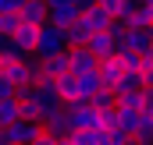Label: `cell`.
Here are the masks:
<instances>
[{"label": "cell", "mask_w": 153, "mask_h": 145, "mask_svg": "<svg viewBox=\"0 0 153 145\" xmlns=\"http://www.w3.org/2000/svg\"><path fill=\"white\" fill-rule=\"evenodd\" d=\"M0 78H7L14 92H18V89H29L32 81H39V60L36 57H32V60H4Z\"/></svg>", "instance_id": "1"}, {"label": "cell", "mask_w": 153, "mask_h": 145, "mask_svg": "<svg viewBox=\"0 0 153 145\" xmlns=\"http://www.w3.org/2000/svg\"><path fill=\"white\" fill-rule=\"evenodd\" d=\"M64 50H68V42H64V32H61V29H53V25H39L36 46H32V57H36V60L57 57V53H64Z\"/></svg>", "instance_id": "2"}, {"label": "cell", "mask_w": 153, "mask_h": 145, "mask_svg": "<svg viewBox=\"0 0 153 145\" xmlns=\"http://www.w3.org/2000/svg\"><path fill=\"white\" fill-rule=\"evenodd\" d=\"M0 131H4V142L7 145H32L43 127L39 124H29V120H14L11 127H0Z\"/></svg>", "instance_id": "3"}, {"label": "cell", "mask_w": 153, "mask_h": 145, "mask_svg": "<svg viewBox=\"0 0 153 145\" xmlns=\"http://www.w3.org/2000/svg\"><path fill=\"white\" fill-rule=\"evenodd\" d=\"M64 117H68V124H71V131L78 127H96V110L89 106V103H71V106H64Z\"/></svg>", "instance_id": "4"}, {"label": "cell", "mask_w": 153, "mask_h": 145, "mask_svg": "<svg viewBox=\"0 0 153 145\" xmlns=\"http://www.w3.org/2000/svg\"><path fill=\"white\" fill-rule=\"evenodd\" d=\"M96 71V57L85 46H71L68 50V74H93Z\"/></svg>", "instance_id": "5"}, {"label": "cell", "mask_w": 153, "mask_h": 145, "mask_svg": "<svg viewBox=\"0 0 153 145\" xmlns=\"http://www.w3.org/2000/svg\"><path fill=\"white\" fill-rule=\"evenodd\" d=\"M117 113V127L128 135V138H135L139 131H143V124H146V113L143 110H125V106H114Z\"/></svg>", "instance_id": "6"}, {"label": "cell", "mask_w": 153, "mask_h": 145, "mask_svg": "<svg viewBox=\"0 0 153 145\" xmlns=\"http://www.w3.org/2000/svg\"><path fill=\"white\" fill-rule=\"evenodd\" d=\"M64 74H68V50L57 53V57L39 60V81H57V78H64Z\"/></svg>", "instance_id": "7"}, {"label": "cell", "mask_w": 153, "mask_h": 145, "mask_svg": "<svg viewBox=\"0 0 153 145\" xmlns=\"http://www.w3.org/2000/svg\"><path fill=\"white\" fill-rule=\"evenodd\" d=\"M46 11H50V7H46V4H43V0H25V4H22V7H18V18H22V25H46Z\"/></svg>", "instance_id": "8"}, {"label": "cell", "mask_w": 153, "mask_h": 145, "mask_svg": "<svg viewBox=\"0 0 153 145\" xmlns=\"http://www.w3.org/2000/svg\"><path fill=\"white\" fill-rule=\"evenodd\" d=\"M150 46H153V42H150V36H146L143 29H128L125 36L117 39V50H128V53H139V57H143Z\"/></svg>", "instance_id": "9"}, {"label": "cell", "mask_w": 153, "mask_h": 145, "mask_svg": "<svg viewBox=\"0 0 153 145\" xmlns=\"http://www.w3.org/2000/svg\"><path fill=\"white\" fill-rule=\"evenodd\" d=\"M71 78H75V103H89L93 92L103 89L100 78H96V71H93V74H71Z\"/></svg>", "instance_id": "10"}, {"label": "cell", "mask_w": 153, "mask_h": 145, "mask_svg": "<svg viewBox=\"0 0 153 145\" xmlns=\"http://www.w3.org/2000/svg\"><path fill=\"white\" fill-rule=\"evenodd\" d=\"M46 135H53V138H68L71 135V124H68V117H64V106L53 110L50 117H43V124H39Z\"/></svg>", "instance_id": "11"}, {"label": "cell", "mask_w": 153, "mask_h": 145, "mask_svg": "<svg viewBox=\"0 0 153 145\" xmlns=\"http://www.w3.org/2000/svg\"><path fill=\"white\" fill-rule=\"evenodd\" d=\"M121 64H117V57H103V60H96V78H100V85L103 89H114V81L121 78Z\"/></svg>", "instance_id": "12"}, {"label": "cell", "mask_w": 153, "mask_h": 145, "mask_svg": "<svg viewBox=\"0 0 153 145\" xmlns=\"http://www.w3.org/2000/svg\"><path fill=\"white\" fill-rule=\"evenodd\" d=\"M85 50H89L96 60H103V57H114L117 42L107 36V32H93V36H89V42H85Z\"/></svg>", "instance_id": "13"}, {"label": "cell", "mask_w": 153, "mask_h": 145, "mask_svg": "<svg viewBox=\"0 0 153 145\" xmlns=\"http://www.w3.org/2000/svg\"><path fill=\"white\" fill-rule=\"evenodd\" d=\"M75 21H78L75 7H50V11H46V25H53V29H61V32H68Z\"/></svg>", "instance_id": "14"}, {"label": "cell", "mask_w": 153, "mask_h": 145, "mask_svg": "<svg viewBox=\"0 0 153 145\" xmlns=\"http://www.w3.org/2000/svg\"><path fill=\"white\" fill-rule=\"evenodd\" d=\"M89 36H93V29H89V25H85V18L78 14V21L64 32V42H68V50H71V46H85V42H89Z\"/></svg>", "instance_id": "15"}, {"label": "cell", "mask_w": 153, "mask_h": 145, "mask_svg": "<svg viewBox=\"0 0 153 145\" xmlns=\"http://www.w3.org/2000/svg\"><path fill=\"white\" fill-rule=\"evenodd\" d=\"M36 25H18V32H14V46H18V50H22V53H25V57H32V46H36Z\"/></svg>", "instance_id": "16"}, {"label": "cell", "mask_w": 153, "mask_h": 145, "mask_svg": "<svg viewBox=\"0 0 153 145\" xmlns=\"http://www.w3.org/2000/svg\"><path fill=\"white\" fill-rule=\"evenodd\" d=\"M114 57H117V64H121V71H125V74H139L143 67H146V60H143L139 53H128V50H114Z\"/></svg>", "instance_id": "17"}, {"label": "cell", "mask_w": 153, "mask_h": 145, "mask_svg": "<svg viewBox=\"0 0 153 145\" xmlns=\"http://www.w3.org/2000/svg\"><path fill=\"white\" fill-rule=\"evenodd\" d=\"M114 99H121V96H128V92H143V81H139V74H121L114 81Z\"/></svg>", "instance_id": "18"}, {"label": "cell", "mask_w": 153, "mask_h": 145, "mask_svg": "<svg viewBox=\"0 0 153 145\" xmlns=\"http://www.w3.org/2000/svg\"><path fill=\"white\" fill-rule=\"evenodd\" d=\"M75 145H103V131L100 127H78V131H71L68 135Z\"/></svg>", "instance_id": "19"}, {"label": "cell", "mask_w": 153, "mask_h": 145, "mask_svg": "<svg viewBox=\"0 0 153 145\" xmlns=\"http://www.w3.org/2000/svg\"><path fill=\"white\" fill-rule=\"evenodd\" d=\"M82 18H85V25H89L93 32H107V25L114 21V18H111V14H103L100 7H93V11H85Z\"/></svg>", "instance_id": "20"}, {"label": "cell", "mask_w": 153, "mask_h": 145, "mask_svg": "<svg viewBox=\"0 0 153 145\" xmlns=\"http://www.w3.org/2000/svg\"><path fill=\"white\" fill-rule=\"evenodd\" d=\"M150 21H153V11H150V7H143V0H139V7L132 11V18H128L125 25H128V29H143V32H146V29H150Z\"/></svg>", "instance_id": "21"}, {"label": "cell", "mask_w": 153, "mask_h": 145, "mask_svg": "<svg viewBox=\"0 0 153 145\" xmlns=\"http://www.w3.org/2000/svg\"><path fill=\"white\" fill-rule=\"evenodd\" d=\"M14 120H22L18 117V99L11 96V99H0V127H11Z\"/></svg>", "instance_id": "22"}, {"label": "cell", "mask_w": 153, "mask_h": 145, "mask_svg": "<svg viewBox=\"0 0 153 145\" xmlns=\"http://www.w3.org/2000/svg\"><path fill=\"white\" fill-rule=\"evenodd\" d=\"M89 106H93V110H114L117 99H114V92H111V89H100V92H93Z\"/></svg>", "instance_id": "23"}, {"label": "cell", "mask_w": 153, "mask_h": 145, "mask_svg": "<svg viewBox=\"0 0 153 145\" xmlns=\"http://www.w3.org/2000/svg\"><path fill=\"white\" fill-rule=\"evenodd\" d=\"M18 25H22L18 11H14V14H4V18H0V36H14V32H18Z\"/></svg>", "instance_id": "24"}, {"label": "cell", "mask_w": 153, "mask_h": 145, "mask_svg": "<svg viewBox=\"0 0 153 145\" xmlns=\"http://www.w3.org/2000/svg\"><path fill=\"white\" fill-rule=\"evenodd\" d=\"M132 138L121 131V127H111V131H103V145H128Z\"/></svg>", "instance_id": "25"}, {"label": "cell", "mask_w": 153, "mask_h": 145, "mask_svg": "<svg viewBox=\"0 0 153 145\" xmlns=\"http://www.w3.org/2000/svg\"><path fill=\"white\" fill-rule=\"evenodd\" d=\"M135 7H139V0H125V4H121V14H117V21H128Z\"/></svg>", "instance_id": "26"}, {"label": "cell", "mask_w": 153, "mask_h": 145, "mask_svg": "<svg viewBox=\"0 0 153 145\" xmlns=\"http://www.w3.org/2000/svg\"><path fill=\"white\" fill-rule=\"evenodd\" d=\"M22 4H25V0H0V18H4V14H14Z\"/></svg>", "instance_id": "27"}, {"label": "cell", "mask_w": 153, "mask_h": 145, "mask_svg": "<svg viewBox=\"0 0 153 145\" xmlns=\"http://www.w3.org/2000/svg\"><path fill=\"white\" fill-rule=\"evenodd\" d=\"M32 145H57V138H53V135H46V131H39Z\"/></svg>", "instance_id": "28"}, {"label": "cell", "mask_w": 153, "mask_h": 145, "mask_svg": "<svg viewBox=\"0 0 153 145\" xmlns=\"http://www.w3.org/2000/svg\"><path fill=\"white\" fill-rule=\"evenodd\" d=\"M14 96V89H11V81L7 78H0V99H11Z\"/></svg>", "instance_id": "29"}, {"label": "cell", "mask_w": 153, "mask_h": 145, "mask_svg": "<svg viewBox=\"0 0 153 145\" xmlns=\"http://www.w3.org/2000/svg\"><path fill=\"white\" fill-rule=\"evenodd\" d=\"M46 7H75V0H43Z\"/></svg>", "instance_id": "30"}, {"label": "cell", "mask_w": 153, "mask_h": 145, "mask_svg": "<svg viewBox=\"0 0 153 145\" xmlns=\"http://www.w3.org/2000/svg\"><path fill=\"white\" fill-rule=\"evenodd\" d=\"M143 60H146V64H150V67H153V46H150V50H146V53H143Z\"/></svg>", "instance_id": "31"}, {"label": "cell", "mask_w": 153, "mask_h": 145, "mask_svg": "<svg viewBox=\"0 0 153 145\" xmlns=\"http://www.w3.org/2000/svg\"><path fill=\"white\" fill-rule=\"evenodd\" d=\"M57 145H75V142H71V138H57Z\"/></svg>", "instance_id": "32"}, {"label": "cell", "mask_w": 153, "mask_h": 145, "mask_svg": "<svg viewBox=\"0 0 153 145\" xmlns=\"http://www.w3.org/2000/svg\"><path fill=\"white\" fill-rule=\"evenodd\" d=\"M143 113H146V120H150V124H153V106H150V110H143Z\"/></svg>", "instance_id": "33"}, {"label": "cell", "mask_w": 153, "mask_h": 145, "mask_svg": "<svg viewBox=\"0 0 153 145\" xmlns=\"http://www.w3.org/2000/svg\"><path fill=\"white\" fill-rule=\"evenodd\" d=\"M146 36H150V42H153V21H150V29H146Z\"/></svg>", "instance_id": "34"}, {"label": "cell", "mask_w": 153, "mask_h": 145, "mask_svg": "<svg viewBox=\"0 0 153 145\" xmlns=\"http://www.w3.org/2000/svg\"><path fill=\"white\" fill-rule=\"evenodd\" d=\"M143 7H150V11H153V0H143Z\"/></svg>", "instance_id": "35"}, {"label": "cell", "mask_w": 153, "mask_h": 145, "mask_svg": "<svg viewBox=\"0 0 153 145\" xmlns=\"http://www.w3.org/2000/svg\"><path fill=\"white\" fill-rule=\"evenodd\" d=\"M0 145H7V142H4V131H0Z\"/></svg>", "instance_id": "36"}, {"label": "cell", "mask_w": 153, "mask_h": 145, "mask_svg": "<svg viewBox=\"0 0 153 145\" xmlns=\"http://www.w3.org/2000/svg\"><path fill=\"white\" fill-rule=\"evenodd\" d=\"M128 145H139V142H135V138H132V142H128Z\"/></svg>", "instance_id": "37"}, {"label": "cell", "mask_w": 153, "mask_h": 145, "mask_svg": "<svg viewBox=\"0 0 153 145\" xmlns=\"http://www.w3.org/2000/svg\"><path fill=\"white\" fill-rule=\"evenodd\" d=\"M0 67H4V57H0Z\"/></svg>", "instance_id": "38"}, {"label": "cell", "mask_w": 153, "mask_h": 145, "mask_svg": "<svg viewBox=\"0 0 153 145\" xmlns=\"http://www.w3.org/2000/svg\"><path fill=\"white\" fill-rule=\"evenodd\" d=\"M150 89H153V85H150Z\"/></svg>", "instance_id": "39"}]
</instances>
